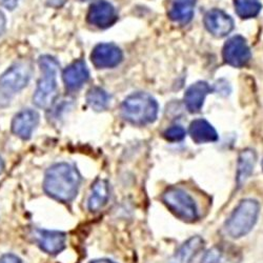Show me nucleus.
<instances>
[{
    "label": "nucleus",
    "mask_w": 263,
    "mask_h": 263,
    "mask_svg": "<svg viewBox=\"0 0 263 263\" xmlns=\"http://www.w3.org/2000/svg\"><path fill=\"white\" fill-rule=\"evenodd\" d=\"M80 182V175L73 165L58 163L48 170L43 189L52 198L61 202H69L77 196Z\"/></svg>",
    "instance_id": "1"
},
{
    "label": "nucleus",
    "mask_w": 263,
    "mask_h": 263,
    "mask_svg": "<svg viewBox=\"0 0 263 263\" xmlns=\"http://www.w3.org/2000/svg\"><path fill=\"white\" fill-rule=\"evenodd\" d=\"M158 115V103L147 93H134L124 99L121 104V116L134 125L153 123Z\"/></svg>",
    "instance_id": "2"
},
{
    "label": "nucleus",
    "mask_w": 263,
    "mask_h": 263,
    "mask_svg": "<svg viewBox=\"0 0 263 263\" xmlns=\"http://www.w3.org/2000/svg\"><path fill=\"white\" fill-rule=\"evenodd\" d=\"M38 63L42 77L38 81L33 101L38 107L49 108L57 96V74L59 70V62L54 57L45 55L39 58Z\"/></svg>",
    "instance_id": "3"
},
{
    "label": "nucleus",
    "mask_w": 263,
    "mask_h": 263,
    "mask_svg": "<svg viewBox=\"0 0 263 263\" xmlns=\"http://www.w3.org/2000/svg\"><path fill=\"white\" fill-rule=\"evenodd\" d=\"M260 204L254 199H245L233 211L224 224V231L231 238L238 239L248 235L257 222Z\"/></svg>",
    "instance_id": "4"
},
{
    "label": "nucleus",
    "mask_w": 263,
    "mask_h": 263,
    "mask_svg": "<svg viewBox=\"0 0 263 263\" xmlns=\"http://www.w3.org/2000/svg\"><path fill=\"white\" fill-rule=\"evenodd\" d=\"M31 69L27 63H16L0 77V107H6L16 93L27 86Z\"/></svg>",
    "instance_id": "5"
},
{
    "label": "nucleus",
    "mask_w": 263,
    "mask_h": 263,
    "mask_svg": "<svg viewBox=\"0 0 263 263\" xmlns=\"http://www.w3.org/2000/svg\"><path fill=\"white\" fill-rule=\"evenodd\" d=\"M162 201L167 209L184 221L193 222L199 217L198 208L192 196L179 187H170L162 194Z\"/></svg>",
    "instance_id": "6"
},
{
    "label": "nucleus",
    "mask_w": 263,
    "mask_h": 263,
    "mask_svg": "<svg viewBox=\"0 0 263 263\" xmlns=\"http://www.w3.org/2000/svg\"><path fill=\"white\" fill-rule=\"evenodd\" d=\"M224 61L235 68H242L251 59V51L246 39L241 36H234L227 41L223 47Z\"/></svg>",
    "instance_id": "7"
},
{
    "label": "nucleus",
    "mask_w": 263,
    "mask_h": 263,
    "mask_svg": "<svg viewBox=\"0 0 263 263\" xmlns=\"http://www.w3.org/2000/svg\"><path fill=\"white\" fill-rule=\"evenodd\" d=\"M86 18L90 25L99 29H106L115 24L117 15L114 7L106 0H97L90 7Z\"/></svg>",
    "instance_id": "8"
},
{
    "label": "nucleus",
    "mask_w": 263,
    "mask_h": 263,
    "mask_svg": "<svg viewBox=\"0 0 263 263\" xmlns=\"http://www.w3.org/2000/svg\"><path fill=\"white\" fill-rule=\"evenodd\" d=\"M121 50L113 43H100L91 54V60L97 69L115 68L122 61Z\"/></svg>",
    "instance_id": "9"
},
{
    "label": "nucleus",
    "mask_w": 263,
    "mask_h": 263,
    "mask_svg": "<svg viewBox=\"0 0 263 263\" xmlns=\"http://www.w3.org/2000/svg\"><path fill=\"white\" fill-rule=\"evenodd\" d=\"M204 25L208 31L215 37H226L234 29V21L223 11L214 9L204 16Z\"/></svg>",
    "instance_id": "10"
},
{
    "label": "nucleus",
    "mask_w": 263,
    "mask_h": 263,
    "mask_svg": "<svg viewBox=\"0 0 263 263\" xmlns=\"http://www.w3.org/2000/svg\"><path fill=\"white\" fill-rule=\"evenodd\" d=\"M32 237L38 243V246L48 254H59L65 248V240H67V237H65V235L61 232L36 229L33 230Z\"/></svg>",
    "instance_id": "11"
},
{
    "label": "nucleus",
    "mask_w": 263,
    "mask_h": 263,
    "mask_svg": "<svg viewBox=\"0 0 263 263\" xmlns=\"http://www.w3.org/2000/svg\"><path fill=\"white\" fill-rule=\"evenodd\" d=\"M39 121V115L33 109H24L13 119L12 130L15 135L23 139L31 138Z\"/></svg>",
    "instance_id": "12"
},
{
    "label": "nucleus",
    "mask_w": 263,
    "mask_h": 263,
    "mask_svg": "<svg viewBox=\"0 0 263 263\" xmlns=\"http://www.w3.org/2000/svg\"><path fill=\"white\" fill-rule=\"evenodd\" d=\"M212 92V87L205 81L192 84L185 92L184 102L190 113H199L203 106L205 97Z\"/></svg>",
    "instance_id": "13"
},
{
    "label": "nucleus",
    "mask_w": 263,
    "mask_h": 263,
    "mask_svg": "<svg viewBox=\"0 0 263 263\" xmlns=\"http://www.w3.org/2000/svg\"><path fill=\"white\" fill-rule=\"evenodd\" d=\"M62 78L70 91H76L89 80L90 73L82 60H77L63 71Z\"/></svg>",
    "instance_id": "14"
},
{
    "label": "nucleus",
    "mask_w": 263,
    "mask_h": 263,
    "mask_svg": "<svg viewBox=\"0 0 263 263\" xmlns=\"http://www.w3.org/2000/svg\"><path fill=\"white\" fill-rule=\"evenodd\" d=\"M203 247L204 240L200 236L191 237L173 255L168 263H192L193 259L203 249Z\"/></svg>",
    "instance_id": "15"
},
{
    "label": "nucleus",
    "mask_w": 263,
    "mask_h": 263,
    "mask_svg": "<svg viewBox=\"0 0 263 263\" xmlns=\"http://www.w3.org/2000/svg\"><path fill=\"white\" fill-rule=\"evenodd\" d=\"M189 130L191 138L198 144L216 142L219 139L215 127L205 119H196L192 121Z\"/></svg>",
    "instance_id": "16"
},
{
    "label": "nucleus",
    "mask_w": 263,
    "mask_h": 263,
    "mask_svg": "<svg viewBox=\"0 0 263 263\" xmlns=\"http://www.w3.org/2000/svg\"><path fill=\"white\" fill-rule=\"evenodd\" d=\"M257 161V154L256 152L252 148H246L241 151L238 158L237 164V184L238 186H242L246 181L250 178L252 175L255 164Z\"/></svg>",
    "instance_id": "17"
},
{
    "label": "nucleus",
    "mask_w": 263,
    "mask_h": 263,
    "mask_svg": "<svg viewBox=\"0 0 263 263\" xmlns=\"http://www.w3.org/2000/svg\"><path fill=\"white\" fill-rule=\"evenodd\" d=\"M196 0H172L168 16L175 23L185 25L192 20Z\"/></svg>",
    "instance_id": "18"
},
{
    "label": "nucleus",
    "mask_w": 263,
    "mask_h": 263,
    "mask_svg": "<svg viewBox=\"0 0 263 263\" xmlns=\"http://www.w3.org/2000/svg\"><path fill=\"white\" fill-rule=\"evenodd\" d=\"M109 197V187L106 180L98 179L92 186L91 195L87 200V208L91 212H97L102 209Z\"/></svg>",
    "instance_id": "19"
},
{
    "label": "nucleus",
    "mask_w": 263,
    "mask_h": 263,
    "mask_svg": "<svg viewBox=\"0 0 263 263\" xmlns=\"http://www.w3.org/2000/svg\"><path fill=\"white\" fill-rule=\"evenodd\" d=\"M109 99H111L109 95L103 89L98 86L92 87L86 94L87 104L97 112L104 111L105 108H107L109 104Z\"/></svg>",
    "instance_id": "20"
},
{
    "label": "nucleus",
    "mask_w": 263,
    "mask_h": 263,
    "mask_svg": "<svg viewBox=\"0 0 263 263\" xmlns=\"http://www.w3.org/2000/svg\"><path fill=\"white\" fill-rule=\"evenodd\" d=\"M236 12L242 19L256 17L262 8L259 0H234Z\"/></svg>",
    "instance_id": "21"
},
{
    "label": "nucleus",
    "mask_w": 263,
    "mask_h": 263,
    "mask_svg": "<svg viewBox=\"0 0 263 263\" xmlns=\"http://www.w3.org/2000/svg\"><path fill=\"white\" fill-rule=\"evenodd\" d=\"M163 137L170 142L181 141L185 137V129L180 125H173L165 129Z\"/></svg>",
    "instance_id": "22"
},
{
    "label": "nucleus",
    "mask_w": 263,
    "mask_h": 263,
    "mask_svg": "<svg viewBox=\"0 0 263 263\" xmlns=\"http://www.w3.org/2000/svg\"><path fill=\"white\" fill-rule=\"evenodd\" d=\"M222 258H223L222 249L219 247H214L205 253L201 263H221Z\"/></svg>",
    "instance_id": "23"
},
{
    "label": "nucleus",
    "mask_w": 263,
    "mask_h": 263,
    "mask_svg": "<svg viewBox=\"0 0 263 263\" xmlns=\"http://www.w3.org/2000/svg\"><path fill=\"white\" fill-rule=\"evenodd\" d=\"M0 263H23V261H21L20 258H18L15 255L7 254L0 258Z\"/></svg>",
    "instance_id": "24"
},
{
    "label": "nucleus",
    "mask_w": 263,
    "mask_h": 263,
    "mask_svg": "<svg viewBox=\"0 0 263 263\" xmlns=\"http://www.w3.org/2000/svg\"><path fill=\"white\" fill-rule=\"evenodd\" d=\"M18 0H0V6L8 9V10H14L17 6Z\"/></svg>",
    "instance_id": "25"
},
{
    "label": "nucleus",
    "mask_w": 263,
    "mask_h": 263,
    "mask_svg": "<svg viewBox=\"0 0 263 263\" xmlns=\"http://www.w3.org/2000/svg\"><path fill=\"white\" fill-rule=\"evenodd\" d=\"M6 25H7L6 16L2 11H0V36H2L6 31Z\"/></svg>",
    "instance_id": "26"
},
{
    "label": "nucleus",
    "mask_w": 263,
    "mask_h": 263,
    "mask_svg": "<svg viewBox=\"0 0 263 263\" xmlns=\"http://www.w3.org/2000/svg\"><path fill=\"white\" fill-rule=\"evenodd\" d=\"M91 263H116L112 260H108V259H98V260H94Z\"/></svg>",
    "instance_id": "27"
},
{
    "label": "nucleus",
    "mask_w": 263,
    "mask_h": 263,
    "mask_svg": "<svg viewBox=\"0 0 263 263\" xmlns=\"http://www.w3.org/2000/svg\"><path fill=\"white\" fill-rule=\"evenodd\" d=\"M4 167H5V165H4V161H3V159L0 158V174H2L3 172H4Z\"/></svg>",
    "instance_id": "28"
},
{
    "label": "nucleus",
    "mask_w": 263,
    "mask_h": 263,
    "mask_svg": "<svg viewBox=\"0 0 263 263\" xmlns=\"http://www.w3.org/2000/svg\"><path fill=\"white\" fill-rule=\"evenodd\" d=\"M262 167H263V160H262Z\"/></svg>",
    "instance_id": "29"
},
{
    "label": "nucleus",
    "mask_w": 263,
    "mask_h": 263,
    "mask_svg": "<svg viewBox=\"0 0 263 263\" xmlns=\"http://www.w3.org/2000/svg\"><path fill=\"white\" fill-rule=\"evenodd\" d=\"M81 2H83V0H81Z\"/></svg>",
    "instance_id": "30"
}]
</instances>
